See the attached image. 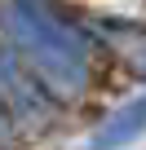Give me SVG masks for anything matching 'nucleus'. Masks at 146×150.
Instances as JSON below:
<instances>
[{
    "instance_id": "obj_3",
    "label": "nucleus",
    "mask_w": 146,
    "mask_h": 150,
    "mask_svg": "<svg viewBox=\"0 0 146 150\" xmlns=\"http://www.w3.org/2000/svg\"><path fill=\"white\" fill-rule=\"evenodd\" d=\"M146 132V97H133L128 106H120L89 141V150H124L128 141H137Z\"/></svg>"
},
{
    "instance_id": "obj_4",
    "label": "nucleus",
    "mask_w": 146,
    "mask_h": 150,
    "mask_svg": "<svg viewBox=\"0 0 146 150\" xmlns=\"http://www.w3.org/2000/svg\"><path fill=\"white\" fill-rule=\"evenodd\" d=\"M9 137H14V110L0 102V146H9Z\"/></svg>"
},
{
    "instance_id": "obj_1",
    "label": "nucleus",
    "mask_w": 146,
    "mask_h": 150,
    "mask_svg": "<svg viewBox=\"0 0 146 150\" xmlns=\"http://www.w3.org/2000/svg\"><path fill=\"white\" fill-rule=\"evenodd\" d=\"M0 35L58 93H80L89 84V35L75 22L58 18L53 5H44V0H5L0 5Z\"/></svg>"
},
{
    "instance_id": "obj_2",
    "label": "nucleus",
    "mask_w": 146,
    "mask_h": 150,
    "mask_svg": "<svg viewBox=\"0 0 146 150\" xmlns=\"http://www.w3.org/2000/svg\"><path fill=\"white\" fill-rule=\"evenodd\" d=\"M5 97L14 102V110H18L22 124H40L49 115V93L31 80L27 62L14 49H0V102H5Z\"/></svg>"
}]
</instances>
